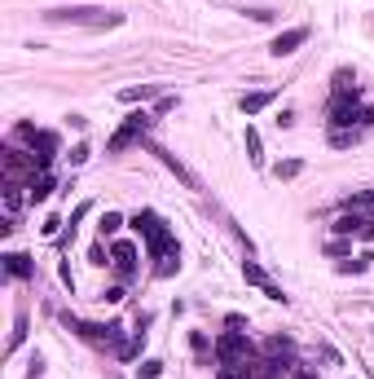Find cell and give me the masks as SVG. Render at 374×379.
Masks as SVG:
<instances>
[{"instance_id": "6da1fadb", "label": "cell", "mask_w": 374, "mask_h": 379, "mask_svg": "<svg viewBox=\"0 0 374 379\" xmlns=\"http://www.w3.org/2000/svg\"><path fill=\"white\" fill-rule=\"evenodd\" d=\"M128 225L145 238L150 260H154V273H159V278H172V273L181 269V247H176V234L168 229V220H163L159 212H150V207H141Z\"/></svg>"}, {"instance_id": "7a4b0ae2", "label": "cell", "mask_w": 374, "mask_h": 379, "mask_svg": "<svg viewBox=\"0 0 374 379\" xmlns=\"http://www.w3.org/2000/svg\"><path fill=\"white\" fill-rule=\"evenodd\" d=\"M45 23H53V27H119L123 14H106L97 5H58L45 14Z\"/></svg>"}, {"instance_id": "3957f363", "label": "cell", "mask_w": 374, "mask_h": 379, "mask_svg": "<svg viewBox=\"0 0 374 379\" xmlns=\"http://www.w3.org/2000/svg\"><path fill=\"white\" fill-rule=\"evenodd\" d=\"M62 322H66L79 340L97 344V349H115L119 353V344H123V322H106L101 326V322H79V318H71V313H62Z\"/></svg>"}, {"instance_id": "277c9868", "label": "cell", "mask_w": 374, "mask_h": 379, "mask_svg": "<svg viewBox=\"0 0 374 379\" xmlns=\"http://www.w3.org/2000/svg\"><path fill=\"white\" fill-rule=\"evenodd\" d=\"M150 124H154V115L150 111H132L128 119L115 128V137L106 141V154H123L128 146H137V141H145V133H150Z\"/></svg>"}, {"instance_id": "5b68a950", "label": "cell", "mask_w": 374, "mask_h": 379, "mask_svg": "<svg viewBox=\"0 0 374 379\" xmlns=\"http://www.w3.org/2000/svg\"><path fill=\"white\" fill-rule=\"evenodd\" d=\"M352 124H361V128H370V124H374V106H361L357 93L330 102V128L339 133V128H352Z\"/></svg>"}, {"instance_id": "8992f818", "label": "cell", "mask_w": 374, "mask_h": 379, "mask_svg": "<svg viewBox=\"0 0 374 379\" xmlns=\"http://www.w3.org/2000/svg\"><path fill=\"white\" fill-rule=\"evenodd\" d=\"M216 362L221 366L251 362V340H247V331H225L221 340H216Z\"/></svg>"}, {"instance_id": "52a82bcc", "label": "cell", "mask_w": 374, "mask_h": 379, "mask_svg": "<svg viewBox=\"0 0 374 379\" xmlns=\"http://www.w3.org/2000/svg\"><path fill=\"white\" fill-rule=\"evenodd\" d=\"M145 150H150V154H154V159H159L163 168H168V172H172V176H176V181H181L185 190H199V176H194V172H190V168H185L181 159H176V154H172V150H163V146H154V141H145Z\"/></svg>"}, {"instance_id": "ba28073f", "label": "cell", "mask_w": 374, "mask_h": 379, "mask_svg": "<svg viewBox=\"0 0 374 379\" xmlns=\"http://www.w3.org/2000/svg\"><path fill=\"white\" fill-rule=\"evenodd\" d=\"M242 278H247V282H251V287H260V291H264V296H269V300H277V304H286V291H282V287H277V282H273V278H269V273H264V269H260V265H255V260H242Z\"/></svg>"}, {"instance_id": "9c48e42d", "label": "cell", "mask_w": 374, "mask_h": 379, "mask_svg": "<svg viewBox=\"0 0 374 379\" xmlns=\"http://www.w3.org/2000/svg\"><path fill=\"white\" fill-rule=\"evenodd\" d=\"M308 36H313L308 27H290V31H282V36H273V45H269V54H273V58H290V54H295L299 45H308Z\"/></svg>"}, {"instance_id": "30bf717a", "label": "cell", "mask_w": 374, "mask_h": 379, "mask_svg": "<svg viewBox=\"0 0 374 379\" xmlns=\"http://www.w3.org/2000/svg\"><path fill=\"white\" fill-rule=\"evenodd\" d=\"M110 265H115V273L123 282L137 278V247H132V243H115V247H110Z\"/></svg>"}, {"instance_id": "8fae6325", "label": "cell", "mask_w": 374, "mask_h": 379, "mask_svg": "<svg viewBox=\"0 0 374 379\" xmlns=\"http://www.w3.org/2000/svg\"><path fill=\"white\" fill-rule=\"evenodd\" d=\"M53 154H58V137L53 133H36V137H31V159H36L40 172H49Z\"/></svg>"}, {"instance_id": "7c38bea8", "label": "cell", "mask_w": 374, "mask_h": 379, "mask_svg": "<svg viewBox=\"0 0 374 379\" xmlns=\"http://www.w3.org/2000/svg\"><path fill=\"white\" fill-rule=\"evenodd\" d=\"M273 97H277V89H255V93H242V97H238V111H242L247 119H251V115H260V111H264Z\"/></svg>"}, {"instance_id": "4fadbf2b", "label": "cell", "mask_w": 374, "mask_h": 379, "mask_svg": "<svg viewBox=\"0 0 374 379\" xmlns=\"http://www.w3.org/2000/svg\"><path fill=\"white\" fill-rule=\"evenodd\" d=\"M49 194H53V176H49V172H36V176H31L27 198H31V203H45Z\"/></svg>"}, {"instance_id": "5bb4252c", "label": "cell", "mask_w": 374, "mask_h": 379, "mask_svg": "<svg viewBox=\"0 0 374 379\" xmlns=\"http://www.w3.org/2000/svg\"><path fill=\"white\" fill-rule=\"evenodd\" d=\"M5 269L14 273V278H31V273H36L31 256H23V251H9V256H5Z\"/></svg>"}, {"instance_id": "9a60e30c", "label": "cell", "mask_w": 374, "mask_h": 379, "mask_svg": "<svg viewBox=\"0 0 374 379\" xmlns=\"http://www.w3.org/2000/svg\"><path fill=\"white\" fill-rule=\"evenodd\" d=\"M330 229H335L339 238H352V234H361V229H366V220H361L357 212H348V216H339V220H335Z\"/></svg>"}, {"instance_id": "2e32d148", "label": "cell", "mask_w": 374, "mask_h": 379, "mask_svg": "<svg viewBox=\"0 0 374 379\" xmlns=\"http://www.w3.org/2000/svg\"><path fill=\"white\" fill-rule=\"evenodd\" d=\"M145 97H159V84H132V89H123L119 93V102H145Z\"/></svg>"}, {"instance_id": "e0dca14e", "label": "cell", "mask_w": 374, "mask_h": 379, "mask_svg": "<svg viewBox=\"0 0 374 379\" xmlns=\"http://www.w3.org/2000/svg\"><path fill=\"white\" fill-rule=\"evenodd\" d=\"M247 159H251L255 168H264V141H260V133L247 124Z\"/></svg>"}, {"instance_id": "ac0fdd59", "label": "cell", "mask_w": 374, "mask_h": 379, "mask_svg": "<svg viewBox=\"0 0 374 379\" xmlns=\"http://www.w3.org/2000/svg\"><path fill=\"white\" fill-rule=\"evenodd\" d=\"M348 93H357V76L348 67H339L335 71V97H348Z\"/></svg>"}, {"instance_id": "d6986e66", "label": "cell", "mask_w": 374, "mask_h": 379, "mask_svg": "<svg viewBox=\"0 0 374 379\" xmlns=\"http://www.w3.org/2000/svg\"><path fill=\"white\" fill-rule=\"evenodd\" d=\"M141 349H145V331H132V340L119 344V357H123V362H132V357H141Z\"/></svg>"}, {"instance_id": "ffe728a7", "label": "cell", "mask_w": 374, "mask_h": 379, "mask_svg": "<svg viewBox=\"0 0 374 379\" xmlns=\"http://www.w3.org/2000/svg\"><path fill=\"white\" fill-rule=\"evenodd\" d=\"M264 353H269V357H277V362H282V357H290V353H295V344H290L286 335H273V340L264 344Z\"/></svg>"}, {"instance_id": "44dd1931", "label": "cell", "mask_w": 374, "mask_h": 379, "mask_svg": "<svg viewBox=\"0 0 374 379\" xmlns=\"http://www.w3.org/2000/svg\"><path fill=\"white\" fill-rule=\"evenodd\" d=\"M299 172H304V163H299V159H282V163H273V176H277V181H295Z\"/></svg>"}, {"instance_id": "7402d4cb", "label": "cell", "mask_w": 374, "mask_h": 379, "mask_svg": "<svg viewBox=\"0 0 374 379\" xmlns=\"http://www.w3.org/2000/svg\"><path fill=\"white\" fill-rule=\"evenodd\" d=\"M216 379H251V362H238V366H221Z\"/></svg>"}, {"instance_id": "603a6c76", "label": "cell", "mask_w": 374, "mask_h": 379, "mask_svg": "<svg viewBox=\"0 0 374 379\" xmlns=\"http://www.w3.org/2000/svg\"><path fill=\"white\" fill-rule=\"evenodd\" d=\"M357 128H339V133H330V146H339V150H344V146H352V141H357Z\"/></svg>"}, {"instance_id": "cb8c5ba5", "label": "cell", "mask_w": 374, "mask_h": 379, "mask_svg": "<svg viewBox=\"0 0 374 379\" xmlns=\"http://www.w3.org/2000/svg\"><path fill=\"white\" fill-rule=\"evenodd\" d=\"M23 340H27V313H18V322H14V335H9V349H18Z\"/></svg>"}, {"instance_id": "d4e9b609", "label": "cell", "mask_w": 374, "mask_h": 379, "mask_svg": "<svg viewBox=\"0 0 374 379\" xmlns=\"http://www.w3.org/2000/svg\"><path fill=\"white\" fill-rule=\"evenodd\" d=\"M119 225H123L119 212H106V216H101V234H119Z\"/></svg>"}, {"instance_id": "484cf974", "label": "cell", "mask_w": 374, "mask_h": 379, "mask_svg": "<svg viewBox=\"0 0 374 379\" xmlns=\"http://www.w3.org/2000/svg\"><path fill=\"white\" fill-rule=\"evenodd\" d=\"M190 344H194V353H199V362H207V353H212V349H207V335H203V331H194V335H190Z\"/></svg>"}, {"instance_id": "4316f807", "label": "cell", "mask_w": 374, "mask_h": 379, "mask_svg": "<svg viewBox=\"0 0 374 379\" xmlns=\"http://www.w3.org/2000/svg\"><path fill=\"white\" fill-rule=\"evenodd\" d=\"M163 375V362H141V371H137V379H159Z\"/></svg>"}, {"instance_id": "83f0119b", "label": "cell", "mask_w": 374, "mask_h": 379, "mask_svg": "<svg viewBox=\"0 0 374 379\" xmlns=\"http://www.w3.org/2000/svg\"><path fill=\"white\" fill-rule=\"evenodd\" d=\"M370 260H374V256H361V260H344V265H339V273H361V269L370 265Z\"/></svg>"}, {"instance_id": "f1b7e54d", "label": "cell", "mask_w": 374, "mask_h": 379, "mask_svg": "<svg viewBox=\"0 0 374 379\" xmlns=\"http://www.w3.org/2000/svg\"><path fill=\"white\" fill-rule=\"evenodd\" d=\"M84 159H88V141H79L75 150H71V168H79V163H84Z\"/></svg>"}, {"instance_id": "f546056e", "label": "cell", "mask_w": 374, "mask_h": 379, "mask_svg": "<svg viewBox=\"0 0 374 379\" xmlns=\"http://www.w3.org/2000/svg\"><path fill=\"white\" fill-rule=\"evenodd\" d=\"M326 251H330V256H348V251H352V243H348V238H335V243H330Z\"/></svg>"}, {"instance_id": "4dcf8cb0", "label": "cell", "mask_w": 374, "mask_h": 379, "mask_svg": "<svg viewBox=\"0 0 374 379\" xmlns=\"http://www.w3.org/2000/svg\"><path fill=\"white\" fill-rule=\"evenodd\" d=\"M31 371H27V379H40V375H45V362H40V353H31Z\"/></svg>"}, {"instance_id": "1f68e13d", "label": "cell", "mask_w": 374, "mask_h": 379, "mask_svg": "<svg viewBox=\"0 0 374 379\" xmlns=\"http://www.w3.org/2000/svg\"><path fill=\"white\" fill-rule=\"evenodd\" d=\"M88 212H92V203H79V207H75V212H71V234H75V220H84Z\"/></svg>"}, {"instance_id": "d6a6232c", "label": "cell", "mask_w": 374, "mask_h": 379, "mask_svg": "<svg viewBox=\"0 0 374 379\" xmlns=\"http://www.w3.org/2000/svg\"><path fill=\"white\" fill-rule=\"evenodd\" d=\"M154 111H159V115H168V111H176V97H168V93H163V97L154 102Z\"/></svg>"}, {"instance_id": "836d02e7", "label": "cell", "mask_w": 374, "mask_h": 379, "mask_svg": "<svg viewBox=\"0 0 374 379\" xmlns=\"http://www.w3.org/2000/svg\"><path fill=\"white\" fill-rule=\"evenodd\" d=\"M247 18H255V23H269V18H273V9H247Z\"/></svg>"}, {"instance_id": "e575fe53", "label": "cell", "mask_w": 374, "mask_h": 379, "mask_svg": "<svg viewBox=\"0 0 374 379\" xmlns=\"http://www.w3.org/2000/svg\"><path fill=\"white\" fill-rule=\"evenodd\" d=\"M58 225H62V220H58V216H49L45 225H40V234H49V238H53V234H58Z\"/></svg>"}, {"instance_id": "d590c367", "label": "cell", "mask_w": 374, "mask_h": 379, "mask_svg": "<svg viewBox=\"0 0 374 379\" xmlns=\"http://www.w3.org/2000/svg\"><path fill=\"white\" fill-rule=\"evenodd\" d=\"M101 300H110V304H119V300H123V287H110V291H101Z\"/></svg>"}, {"instance_id": "8d00e7d4", "label": "cell", "mask_w": 374, "mask_h": 379, "mask_svg": "<svg viewBox=\"0 0 374 379\" xmlns=\"http://www.w3.org/2000/svg\"><path fill=\"white\" fill-rule=\"evenodd\" d=\"M110 379H119V375H110Z\"/></svg>"}]
</instances>
